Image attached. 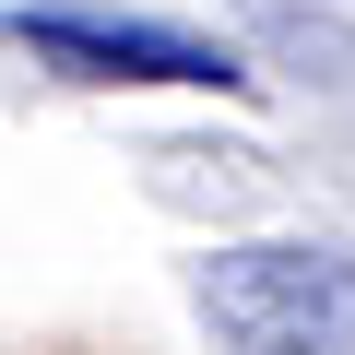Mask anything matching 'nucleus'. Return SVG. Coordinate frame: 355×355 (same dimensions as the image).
Wrapping results in <instances>:
<instances>
[{
    "label": "nucleus",
    "instance_id": "nucleus-1",
    "mask_svg": "<svg viewBox=\"0 0 355 355\" xmlns=\"http://www.w3.org/2000/svg\"><path fill=\"white\" fill-rule=\"evenodd\" d=\"M202 320L237 355H355V261L343 249H214Z\"/></svg>",
    "mask_w": 355,
    "mask_h": 355
},
{
    "label": "nucleus",
    "instance_id": "nucleus-2",
    "mask_svg": "<svg viewBox=\"0 0 355 355\" xmlns=\"http://www.w3.org/2000/svg\"><path fill=\"white\" fill-rule=\"evenodd\" d=\"M24 60H48L71 83H214V95L249 83L237 48H214L190 24H83V12H36L24 24Z\"/></svg>",
    "mask_w": 355,
    "mask_h": 355
}]
</instances>
